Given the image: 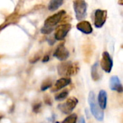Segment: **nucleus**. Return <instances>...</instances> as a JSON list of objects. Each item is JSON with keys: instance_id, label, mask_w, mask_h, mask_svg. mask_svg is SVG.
Masks as SVG:
<instances>
[{"instance_id": "13", "label": "nucleus", "mask_w": 123, "mask_h": 123, "mask_svg": "<svg viewBox=\"0 0 123 123\" xmlns=\"http://www.w3.org/2000/svg\"><path fill=\"white\" fill-rule=\"evenodd\" d=\"M91 75L92 78L94 81H98L100 80L102 78V74L100 70V66L99 63L98 62H96L92 67V71H91Z\"/></svg>"}, {"instance_id": "8", "label": "nucleus", "mask_w": 123, "mask_h": 123, "mask_svg": "<svg viewBox=\"0 0 123 123\" xmlns=\"http://www.w3.org/2000/svg\"><path fill=\"white\" fill-rule=\"evenodd\" d=\"M107 10L97 9L94 12V25L97 28H101L107 20Z\"/></svg>"}, {"instance_id": "14", "label": "nucleus", "mask_w": 123, "mask_h": 123, "mask_svg": "<svg viewBox=\"0 0 123 123\" xmlns=\"http://www.w3.org/2000/svg\"><path fill=\"white\" fill-rule=\"evenodd\" d=\"M107 94L105 90H100L98 94V105L99 107L104 110L107 107Z\"/></svg>"}, {"instance_id": "19", "label": "nucleus", "mask_w": 123, "mask_h": 123, "mask_svg": "<svg viewBox=\"0 0 123 123\" xmlns=\"http://www.w3.org/2000/svg\"><path fill=\"white\" fill-rule=\"evenodd\" d=\"M41 107H42V104L41 102H38V103H35L32 106V111L35 113H39L41 110Z\"/></svg>"}, {"instance_id": "20", "label": "nucleus", "mask_w": 123, "mask_h": 123, "mask_svg": "<svg viewBox=\"0 0 123 123\" xmlns=\"http://www.w3.org/2000/svg\"><path fill=\"white\" fill-rule=\"evenodd\" d=\"M40 57H41V55L40 53H36L33 57H32L30 59V62L31 63H36L37 61H39V59L40 58Z\"/></svg>"}, {"instance_id": "1", "label": "nucleus", "mask_w": 123, "mask_h": 123, "mask_svg": "<svg viewBox=\"0 0 123 123\" xmlns=\"http://www.w3.org/2000/svg\"><path fill=\"white\" fill-rule=\"evenodd\" d=\"M65 14L66 11L61 10L47 18L45 21L44 26L41 28V32L45 35L50 34L54 30L55 26H56L61 22Z\"/></svg>"}, {"instance_id": "3", "label": "nucleus", "mask_w": 123, "mask_h": 123, "mask_svg": "<svg viewBox=\"0 0 123 123\" xmlns=\"http://www.w3.org/2000/svg\"><path fill=\"white\" fill-rule=\"evenodd\" d=\"M88 102L90 106V110L94 115V117L98 120V121H103L105 114L104 111L99 107L98 103L96 101V97H95V94L93 92H90L88 97Z\"/></svg>"}, {"instance_id": "12", "label": "nucleus", "mask_w": 123, "mask_h": 123, "mask_svg": "<svg viewBox=\"0 0 123 123\" xmlns=\"http://www.w3.org/2000/svg\"><path fill=\"white\" fill-rule=\"evenodd\" d=\"M76 28L79 31H81V32H83L86 35H89L93 31L92 27L90 22L88 21H84L83 20V21L80 22L79 23L77 24Z\"/></svg>"}, {"instance_id": "4", "label": "nucleus", "mask_w": 123, "mask_h": 123, "mask_svg": "<svg viewBox=\"0 0 123 123\" xmlns=\"http://www.w3.org/2000/svg\"><path fill=\"white\" fill-rule=\"evenodd\" d=\"M74 9L76 19L81 21L86 17L87 4L83 0H76L74 1Z\"/></svg>"}, {"instance_id": "18", "label": "nucleus", "mask_w": 123, "mask_h": 123, "mask_svg": "<svg viewBox=\"0 0 123 123\" xmlns=\"http://www.w3.org/2000/svg\"><path fill=\"white\" fill-rule=\"evenodd\" d=\"M77 122V115L76 114H71L68 116L62 123H76Z\"/></svg>"}, {"instance_id": "26", "label": "nucleus", "mask_w": 123, "mask_h": 123, "mask_svg": "<svg viewBox=\"0 0 123 123\" xmlns=\"http://www.w3.org/2000/svg\"></svg>"}, {"instance_id": "5", "label": "nucleus", "mask_w": 123, "mask_h": 123, "mask_svg": "<svg viewBox=\"0 0 123 123\" xmlns=\"http://www.w3.org/2000/svg\"><path fill=\"white\" fill-rule=\"evenodd\" d=\"M79 101L76 97H70L67 99V101L65 103L59 104L58 105V108L59 110H61L63 114H71V112L74 110V108L76 107Z\"/></svg>"}, {"instance_id": "23", "label": "nucleus", "mask_w": 123, "mask_h": 123, "mask_svg": "<svg viewBox=\"0 0 123 123\" xmlns=\"http://www.w3.org/2000/svg\"><path fill=\"white\" fill-rule=\"evenodd\" d=\"M78 123H86V121H85V119L83 116L80 117L79 120V122Z\"/></svg>"}, {"instance_id": "24", "label": "nucleus", "mask_w": 123, "mask_h": 123, "mask_svg": "<svg viewBox=\"0 0 123 123\" xmlns=\"http://www.w3.org/2000/svg\"><path fill=\"white\" fill-rule=\"evenodd\" d=\"M3 117H4V116H3L2 115H0V120H1Z\"/></svg>"}, {"instance_id": "6", "label": "nucleus", "mask_w": 123, "mask_h": 123, "mask_svg": "<svg viewBox=\"0 0 123 123\" xmlns=\"http://www.w3.org/2000/svg\"><path fill=\"white\" fill-rule=\"evenodd\" d=\"M71 25L68 24V23H66V24H63L59 25L58 27H56L55 31V34H54V38L56 40H63L66 36L67 35V34L68 33V32L71 30Z\"/></svg>"}, {"instance_id": "17", "label": "nucleus", "mask_w": 123, "mask_h": 123, "mask_svg": "<svg viewBox=\"0 0 123 123\" xmlns=\"http://www.w3.org/2000/svg\"><path fill=\"white\" fill-rule=\"evenodd\" d=\"M68 91L64 90V91L60 92L59 94H56L55 97V99L56 101H63L68 97Z\"/></svg>"}, {"instance_id": "16", "label": "nucleus", "mask_w": 123, "mask_h": 123, "mask_svg": "<svg viewBox=\"0 0 123 123\" xmlns=\"http://www.w3.org/2000/svg\"><path fill=\"white\" fill-rule=\"evenodd\" d=\"M53 86V82L50 79H47L41 84V91H45Z\"/></svg>"}, {"instance_id": "9", "label": "nucleus", "mask_w": 123, "mask_h": 123, "mask_svg": "<svg viewBox=\"0 0 123 123\" xmlns=\"http://www.w3.org/2000/svg\"><path fill=\"white\" fill-rule=\"evenodd\" d=\"M53 56L55 58H56L58 60L61 61H66L69 57V52L66 48L63 43H62L58 45V47L56 48V49L54 51Z\"/></svg>"}, {"instance_id": "22", "label": "nucleus", "mask_w": 123, "mask_h": 123, "mask_svg": "<svg viewBox=\"0 0 123 123\" xmlns=\"http://www.w3.org/2000/svg\"><path fill=\"white\" fill-rule=\"evenodd\" d=\"M49 59H50V58H49V55H45L43 58V63H45V62H48V61H49Z\"/></svg>"}, {"instance_id": "2", "label": "nucleus", "mask_w": 123, "mask_h": 123, "mask_svg": "<svg viewBox=\"0 0 123 123\" xmlns=\"http://www.w3.org/2000/svg\"><path fill=\"white\" fill-rule=\"evenodd\" d=\"M79 71L78 63L71 61L61 63L58 66V73L61 76H71L76 75Z\"/></svg>"}, {"instance_id": "21", "label": "nucleus", "mask_w": 123, "mask_h": 123, "mask_svg": "<svg viewBox=\"0 0 123 123\" xmlns=\"http://www.w3.org/2000/svg\"><path fill=\"white\" fill-rule=\"evenodd\" d=\"M44 102H45L46 105H50V106H51L52 104H53L52 99H51V98H50L48 95H45V96L44 97Z\"/></svg>"}, {"instance_id": "10", "label": "nucleus", "mask_w": 123, "mask_h": 123, "mask_svg": "<svg viewBox=\"0 0 123 123\" xmlns=\"http://www.w3.org/2000/svg\"><path fill=\"white\" fill-rule=\"evenodd\" d=\"M71 79L66 78V77L61 78V79L57 80L55 85L53 86H52V88H51V92H58V91L62 89L63 88L71 84Z\"/></svg>"}, {"instance_id": "25", "label": "nucleus", "mask_w": 123, "mask_h": 123, "mask_svg": "<svg viewBox=\"0 0 123 123\" xmlns=\"http://www.w3.org/2000/svg\"><path fill=\"white\" fill-rule=\"evenodd\" d=\"M58 123V122H56V123Z\"/></svg>"}, {"instance_id": "15", "label": "nucleus", "mask_w": 123, "mask_h": 123, "mask_svg": "<svg viewBox=\"0 0 123 123\" xmlns=\"http://www.w3.org/2000/svg\"><path fill=\"white\" fill-rule=\"evenodd\" d=\"M63 4V0H51L48 4V9L50 11H55Z\"/></svg>"}, {"instance_id": "11", "label": "nucleus", "mask_w": 123, "mask_h": 123, "mask_svg": "<svg viewBox=\"0 0 123 123\" xmlns=\"http://www.w3.org/2000/svg\"><path fill=\"white\" fill-rule=\"evenodd\" d=\"M110 88L112 91H115L118 93L123 92V85L120 82V79L117 76H113L110 78Z\"/></svg>"}, {"instance_id": "7", "label": "nucleus", "mask_w": 123, "mask_h": 123, "mask_svg": "<svg viewBox=\"0 0 123 123\" xmlns=\"http://www.w3.org/2000/svg\"><path fill=\"white\" fill-rule=\"evenodd\" d=\"M100 66L101 68L106 73H110L112 69L113 61L110 53L107 51H105L102 53V58L100 61Z\"/></svg>"}]
</instances>
